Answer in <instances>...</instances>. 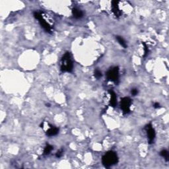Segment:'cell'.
Returning a JSON list of instances; mask_svg holds the SVG:
<instances>
[{
    "label": "cell",
    "instance_id": "obj_15",
    "mask_svg": "<svg viewBox=\"0 0 169 169\" xmlns=\"http://www.w3.org/2000/svg\"><path fill=\"white\" fill-rule=\"evenodd\" d=\"M94 76H95V77L96 79H97L101 78L102 76V72L100 71L99 70H96L94 71Z\"/></svg>",
    "mask_w": 169,
    "mask_h": 169
},
{
    "label": "cell",
    "instance_id": "obj_4",
    "mask_svg": "<svg viewBox=\"0 0 169 169\" xmlns=\"http://www.w3.org/2000/svg\"><path fill=\"white\" fill-rule=\"evenodd\" d=\"M108 81L118 84L120 79V69L118 67H113L110 68L106 74Z\"/></svg>",
    "mask_w": 169,
    "mask_h": 169
},
{
    "label": "cell",
    "instance_id": "obj_11",
    "mask_svg": "<svg viewBox=\"0 0 169 169\" xmlns=\"http://www.w3.org/2000/svg\"><path fill=\"white\" fill-rule=\"evenodd\" d=\"M54 149V147L51 146V145L50 144H47L46 146H45V147H44V151H43V155H45V156H47V155H49L50 154V153L53 151Z\"/></svg>",
    "mask_w": 169,
    "mask_h": 169
},
{
    "label": "cell",
    "instance_id": "obj_2",
    "mask_svg": "<svg viewBox=\"0 0 169 169\" xmlns=\"http://www.w3.org/2000/svg\"><path fill=\"white\" fill-rule=\"evenodd\" d=\"M60 70L63 73H71L74 70V63L70 52L63 54L60 62Z\"/></svg>",
    "mask_w": 169,
    "mask_h": 169
},
{
    "label": "cell",
    "instance_id": "obj_17",
    "mask_svg": "<svg viewBox=\"0 0 169 169\" xmlns=\"http://www.w3.org/2000/svg\"><path fill=\"white\" fill-rule=\"evenodd\" d=\"M138 92H139V91H138V88H132V89L131 90V95L132 96H136V95H138Z\"/></svg>",
    "mask_w": 169,
    "mask_h": 169
},
{
    "label": "cell",
    "instance_id": "obj_7",
    "mask_svg": "<svg viewBox=\"0 0 169 169\" xmlns=\"http://www.w3.org/2000/svg\"><path fill=\"white\" fill-rule=\"evenodd\" d=\"M121 2L112 1L111 2V12L116 17H120L124 14L121 7H120Z\"/></svg>",
    "mask_w": 169,
    "mask_h": 169
},
{
    "label": "cell",
    "instance_id": "obj_14",
    "mask_svg": "<svg viewBox=\"0 0 169 169\" xmlns=\"http://www.w3.org/2000/svg\"><path fill=\"white\" fill-rule=\"evenodd\" d=\"M142 45L143 46V50H144V54H143V57H146V56L148 55L149 52V48L147 46V44L145 42H142Z\"/></svg>",
    "mask_w": 169,
    "mask_h": 169
},
{
    "label": "cell",
    "instance_id": "obj_5",
    "mask_svg": "<svg viewBox=\"0 0 169 169\" xmlns=\"http://www.w3.org/2000/svg\"><path fill=\"white\" fill-rule=\"evenodd\" d=\"M132 100L130 97H124L120 101V108L124 114H128L131 112Z\"/></svg>",
    "mask_w": 169,
    "mask_h": 169
},
{
    "label": "cell",
    "instance_id": "obj_3",
    "mask_svg": "<svg viewBox=\"0 0 169 169\" xmlns=\"http://www.w3.org/2000/svg\"><path fill=\"white\" fill-rule=\"evenodd\" d=\"M118 162V156L116 153L112 151H109L105 153L102 157V163L103 165L109 168L115 165Z\"/></svg>",
    "mask_w": 169,
    "mask_h": 169
},
{
    "label": "cell",
    "instance_id": "obj_1",
    "mask_svg": "<svg viewBox=\"0 0 169 169\" xmlns=\"http://www.w3.org/2000/svg\"><path fill=\"white\" fill-rule=\"evenodd\" d=\"M34 18L38 20L40 25L43 28V29L48 33H52L53 31L54 25L52 22L50 17H48V15L44 11H36L33 13Z\"/></svg>",
    "mask_w": 169,
    "mask_h": 169
},
{
    "label": "cell",
    "instance_id": "obj_18",
    "mask_svg": "<svg viewBox=\"0 0 169 169\" xmlns=\"http://www.w3.org/2000/svg\"><path fill=\"white\" fill-rule=\"evenodd\" d=\"M153 107L156 109H158V108H160V104L159 102H155L153 104Z\"/></svg>",
    "mask_w": 169,
    "mask_h": 169
},
{
    "label": "cell",
    "instance_id": "obj_10",
    "mask_svg": "<svg viewBox=\"0 0 169 169\" xmlns=\"http://www.w3.org/2000/svg\"><path fill=\"white\" fill-rule=\"evenodd\" d=\"M72 15L76 19H79L83 17V11L81 9H77V8H74L72 9Z\"/></svg>",
    "mask_w": 169,
    "mask_h": 169
},
{
    "label": "cell",
    "instance_id": "obj_9",
    "mask_svg": "<svg viewBox=\"0 0 169 169\" xmlns=\"http://www.w3.org/2000/svg\"><path fill=\"white\" fill-rule=\"evenodd\" d=\"M108 95V105L114 108L117 104V96L113 91L109 90L107 92Z\"/></svg>",
    "mask_w": 169,
    "mask_h": 169
},
{
    "label": "cell",
    "instance_id": "obj_12",
    "mask_svg": "<svg viewBox=\"0 0 169 169\" xmlns=\"http://www.w3.org/2000/svg\"><path fill=\"white\" fill-rule=\"evenodd\" d=\"M116 40L118 42V43L120 44V46H122L124 48H128V44L126 42L125 40H124L122 37H120V36H116Z\"/></svg>",
    "mask_w": 169,
    "mask_h": 169
},
{
    "label": "cell",
    "instance_id": "obj_13",
    "mask_svg": "<svg viewBox=\"0 0 169 169\" xmlns=\"http://www.w3.org/2000/svg\"><path fill=\"white\" fill-rule=\"evenodd\" d=\"M160 155L162 156L164 159L166 160L167 162H168L169 160V153L168 150L167 149H163L160 152Z\"/></svg>",
    "mask_w": 169,
    "mask_h": 169
},
{
    "label": "cell",
    "instance_id": "obj_6",
    "mask_svg": "<svg viewBox=\"0 0 169 169\" xmlns=\"http://www.w3.org/2000/svg\"><path fill=\"white\" fill-rule=\"evenodd\" d=\"M43 127H47L45 130V133L46 135L48 137H53L58 134L59 128L51 125L49 122H42L41 124V128H42Z\"/></svg>",
    "mask_w": 169,
    "mask_h": 169
},
{
    "label": "cell",
    "instance_id": "obj_8",
    "mask_svg": "<svg viewBox=\"0 0 169 169\" xmlns=\"http://www.w3.org/2000/svg\"><path fill=\"white\" fill-rule=\"evenodd\" d=\"M145 130H146L147 134L148 143L149 144L153 143L156 137V132L153 126L152 125V124L149 123L147 124L146 127H145Z\"/></svg>",
    "mask_w": 169,
    "mask_h": 169
},
{
    "label": "cell",
    "instance_id": "obj_16",
    "mask_svg": "<svg viewBox=\"0 0 169 169\" xmlns=\"http://www.w3.org/2000/svg\"><path fill=\"white\" fill-rule=\"evenodd\" d=\"M63 149H59V151L56 152V158H61L63 156Z\"/></svg>",
    "mask_w": 169,
    "mask_h": 169
}]
</instances>
